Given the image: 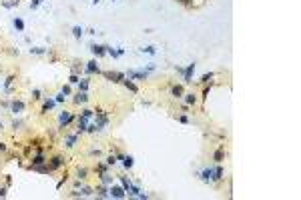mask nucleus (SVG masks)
<instances>
[{
  "mask_svg": "<svg viewBox=\"0 0 301 200\" xmlns=\"http://www.w3.org/2000/svg\"><path fill=\"white\" fill-rule=\"evenodd\" d=\"M74 118H77V116L72 114V112H68V110L60 112V116H58V128H66V126H68V124H70Z\"/></svg>",
  "mask_w": 301,
  "mask_h": 200,
  "instance_id": "f257e3e1",
  "label": "nucleus"
},
{
  "mask_svg": "<svg viewBox=\"0 0 301 200\" xmlns=\"http://www.w3.org/2000/svg\"><path fill=\"white\" fill-rule=\"evenodd\" d=\"M102 76L106 78V80H113V82H123L124 80V74L123 72H113V70H105V72H100Z\"/></svg>",
  "mask_w": 301,
  "mask_h": 200,
  "instance_id": "f03ea898",
  "label": "nucleus"
},
{
  "mask_svg": "<svg viewBox=\"0 0 301 200\" xmlns=\"http://www.w3.org/2000/svg\"><path fill=\"white\" fill-rule=\"evenodd\" d=\"M109 194H110V198H124V196H127V192H124L123 186L110 184V186H109Z\"/></svg>",
  "mask_w": 301,
  "mask_h": 200,
  "instance_id": "7ed1b4c3",
  "label": "nucleus"
},
{
  "mask_svg": "<svg viewBox=\"0 0 301 200\" xmlns=\"http://www.w3.org/2000/svg\"><path fill=\"white\" fill-rule=\"evenodd\" d=\"M64 160H66L64 156H60V154H56V156H52L50 160H48V168H50V170H56V168L64 166Z\"/></svg>",
  "mask_w": 301,
  "mask_h": 200,
  "instance_id": "20e7f679",
  "label": "nucleus"
},
{
  "mask_svg": "<svg viewBox=\"0 0 301 200\" xmlns=\"http://www.w3.org/2000/svg\"><path fill=\"white\" fill-rule=\"evenodd\" d=\"M24 108H26V104H24L22 100H12V102H10V112H12L14 116L22 114V110H24Z\"/></svg>",
  "mask_w": 301,
  "mask_h": 200,
  "instance_id": "39448f33",
  "label": "nucleus"
},
{
  "mask_svg": "<svg viewBox=\"0 0 301 200\" xmlns=\"http://www.w3.org/2000/svg\"><path fill=\"white\" fill-rule=\"evenodd\" d=\"M195 68H197V64L195 62H193V64H189V66L185 68V72H183V82H185V84H191V78H193V72H195Z\"/></svg>",
  "mask_w": 301,
  "mask_h": 200,
  "instance_id": "423d86ee",
  "label": "nucleus"
},
{
  "mask_svg": "<svg viewBox=\"0 0 301 200\" xmlns=\"http://www.w3.org/2000/svg\"><path fill=\"white\" fill-rule=\"evenodd\" d=\"M124 76L131 78V80H145V78H147V72L145 70H129Z\"/></svg>",
  "mask_w": 301,
  "mask_h": 200,
  "instance_id": "0eeeda50",
  "label": "nucleus"
},
{
  "mask_svg": "<svg viewBox=\"0 0 301 200\" xmlns=\"http://www.w3.org/2000/svg\"><path fill=\"white\" fill-rule=\"evenodd\" d=\"M116 160H123V166L127 168V170L134 166V158L131 156V154H129V156H127V154H116Z\"/></svg>",
  "mask_w": 301,
  "mask_h": 200,
  "instance_id": "6e6552de",
  "label": "nucleus"
},
{
  "mask_svg": "<svg viewBox=\"0 0 301 200\" xmlns=\"http://www.w3.org/2000/svg\"><path fill=\"white\" fill-rule=\"evenodd\" d=\"M84 70H86V74H100V68H99V64H96V60H91V62H86L84 64Z\"/></svg>",
  "mask_w": 301,
  "mask_h": 200,
  "instance_id": "1a4fd4ad",
  "label": "nucleus"
},
{
  "mask_svg": "<svg viewBox=\"0 0 301 200\" xmlns=\"http://www.w3.org/2000/svg\"><path fill=\"white\" fill-rule=\"evenodd\" d=\"M86 126H88V120L82 118V116H78L77 118V134L81 136L82 132H86Z\"/></svg>",
  "mask_w": 301,
  "mask_h": 200,
  "instance_id": "9d476101",
  "label": "nucleus"
},
{
  "mask_svg": "<svg viewBox=\"0 0 301 200\" xmlns=\"http://www.w3.org/2000/svg\"><path fill=\"white\" fill-rule=\"evenodd\" d=\"M48 162V158L44 156L42 152H38L36 156H32V162H30V166H40V164H46Z\"/></svg>",
  "mask_w": 301,
  "mask_h": 200,
  "instance_id": "9b49d317",
  "label": "nucleus"
},
{
  "mask_svg": "<svg viewBox=\"0 0 301 200\" xmlns=\"http://www.w3.org/2000/svg\"><path fill=\"white\" fill-rule=\"evenodd\" d=\"M74 104H86L88 102V92H77V96L72 98Z\"/></svg>",
  "mask_w": 301,
  "mask_h": 200,
  "instance_id": "f8f14e48",
  "label": "nucleus"
},
{
  "mask_svg": "<svg viewBox=\"0 0 301 200\" xmlns=\"http://www.w3.org/2000/svg\"><path fill=\"white\" fill-rule=\"evenodd\" d=\"M54 106H56V100H54V98H46V100H44V104H42V110H40V114H46L48 110H52Z\"/></svg>",
  "mask_w": 301,
  "mask_h": 200,
  "instance_id": "ddd939ff",
  "label": "nucleus"
},
{
  "mask_svg": "<svg viewBox=\"0 0 301 200\" xmlns=\"http://www.w3.org/2000/svg\"><path fill=\"white\" fill-rule=\"evenodd\" d=\"M91 52L95 56H102V54H106V48L105 44H91Z\"/></svg>",
  "mask_w": 301,
  "mask_h": 200,
  "instance_id": "4468645a",
  "label": "nucleus"
},
{
  "mask_svg": "<svg viewBox=\"0 0 301 200\" xmlns=\"http://www.w3.org/2000/svg\"><path fill=\"white\" fill-rule=\"evenodd\" d=\"M199 176H201V180H203V182H211V180H213V168H205V170H201Z\"/></svg>",
  "mask_w": 301,
  "mask_h": 200,
  "instance_id": "2eb2a0df",
  "label": "nucleus"
},
{
  "mask_svg": "<svg viewBox=\"0 0 301 200\" xmlns=\"http://www.w3.org/2000/svg\"><path fill=\"white\" fill-rule=\"evenodd\" d=\"M223 174H225L223 166H215V168H213V180H211V182H219V180H223Z\"/></svg>",
  "mask_w": 301,
  "mask_h": 200,
  "instance_id": "dca6fc26",
  "label": "nucleus"
},
{
  "mask_svg": "<svg viewBox=\"0 0 301 200\" xmlns=\"http://www.w3.org/2000/svg\"><path fill=\"white\" fill-rule=\"evenodd\" d=\"M95 192H96V196H99V198H110L109 188H106L105 184H102V186H96V188H95Z\"/></svg>",
  "mask_w": 301,
  "mask_h": 200,
  "instance_id": "f3484780",
  "label": "nucleus"
},
{
  "mask_svg": "<svg viewBox=\"0 0 301 200\" xmlns=\"http://www.w3.org/2000/svg\"><path fill=\"white\" fill-rule=\"evenodd\" d=\"M123 84H124V86H127V88H129V90H131V92H134V94H137V92H139V86L134 84V82H133V80H131V78H127V76H124V80H123Z\"/></svg>",
  "mask_w": 301,
  "mask_h": 200,
  "instance_id": "a211bd4d",
  "label": "nucleus"
},
{
  "mask_svg": "<svg viewBox=\"0 0 301 200\" xmlns=\"http://www.w3.org/2000/svg\"><path fill=\"white\" fill-rule=\"evenodd\" d=\"M223 150H225V148H223V144H221V146L215 150V154H213V158H215V162H217V164H221V162H223V156H225V152H223Z\"/></svg>",
  "mask_w": 301,
  "mask_h": 200,
  "instance_id": "6ab92c4d",
  "label": "nucleus"
},
{
  "mask_svg": "<svg viewBox=\"0 0 301 200\" xmlns=\"http://www.w3.org/2000/svg\"><path fill=\"white\" fill-rule=\"evenodd\" d=\"M77 140H78V134L74 132V134H70V136H68V138L64 140V146H66V148H72L74 144H77Z\"/></svg>",
  "mask_w": 301,
  "mask_h": 200,
  "instance_id": "aec40b11",
  "label": "nucleus"
},
{
  "mask_svg": "<svg viewBox=\"0 0 301 200\" xmlns=\"http://www.w3.org/2000/svg\"><path fill=\"white\" fill-rule=\"evenodd\" d=\"M171 94L175 96V98H183V94H185V92H183V86L181 84L173 86V88H171Z\"/></svg>",
  "mask_w": 301,
  "mask_h": 200,
  "instance_id": "412c9836",
  "label": "nucleus"
},
{
  "mask_svg": "<svg viewBox=\"0 0 301 200\" xmlns=\"http://www.w3.org/2000/svg\"><path fill=\"white\" fill-rule=\"evenodd\" d=\"M99 178H100V182H102L105 186H110V184H113V176H110V174H106V172L99 174Z\"/></svg>",
  "mask_w": 301,
  "mask_h": 200,
  "instance_id": "4be33fe9",
  "label": "nucleus"
},
{
  "mask_svg": "<svg viewBox=\"0 0 301 200\" xmlns=\"http://www.w3.org/2000/svg\"><path fill=\"white\" fill-rule=\"evenodd\" d=\"M213 76H215V72H207V74H203V76H201V84H209L211 80H213Z\"/></svg>",
  "mask_w": 301,
  "mask_h": 200,
  "instance_id": "5701e85b",
  "label": "nucleus"
},
{
  "mask_svg": "<svg viewBox=\"0 0 301 200\" xmlns=\"http://www.w3.org/2000/svg\"><path fill=\"white\" fill-rule=\"evenodd\" d=\"M88 78H84V80H81L78 82V92H88Z\"/></svg>",
  "mask_w": 301,
  "mask_h": 200,
  "instance_id": "b1692460",
  "label": "nucleus"
},
{
  "mask_svg": "<svg viewBox=\"0 0 301 200\" xmlns=\"http://www.w3.org/2000/svg\"><path fill=\"white\" fill-rule=\"evenodd\" d=\"M82 34H84V30H82L81 26H72V36H74V38L81 40V38H82Z\"/></svg>",
  "mask_w": 301,
  "mask_h": 200,
  "instance_id": "393cba45",
  "label": "nucleus"
},
{
  "mask_svg": "<svg viewBox=\"0 0 301 200\" xmlns=\"http://www.w3.org/2000/svg\"><path fill=\"white\" fill-rule=\"evenodd\" d=\"M183 96H185V102H187V104H195V102H197V94H193V92H191V94H183Z\"/></svg>",
  "mask_w": 301,
  "mask_h": 200,
  "instance_id": "a878e982",
  "label": "nucleus"
},
{
  "mask_svg": "<svg viewBox=\"0 0 301 200\" xmlns=\"http://www.w3.org/2000/svg\"><path fill=\"white\" fill-rule=\"evenodd\" d=\"M82 118H86V120H91L92 118V116H95V110H91V108H84V110H82Z\"/></svg>",
  "mask_w": 301,
  "mask_h": 200,
  "instance_id": "bb28decb",
  "label": "nucleus"
},
{
  "mask_svg": "<svg viewBox=\"0 0 301 200\" xmlns=\"http://www.w3.org/2000/svg\"><path fill=\"white\" fill-rule=\"evenodd\" d=\"M109 170V164H106V162H99V164H96V172H99V174H102V172H106Z\"/></svg>",
  "mask_w": 301,
  "mask_h": 200,
  "instance_id": "cd10ccee",
  "label": "nucleus"
},
{
  "mask_svg": "<svg viewBox=\"0 0 301 200\" xmlns=\"http://www.w3.org/2000/svg\"><path fill=\"white\" fill-rule=\"evenodd\" d=\"M20 4V0H8V2H2V6L4 8H14V6Z\"/></svg>",
  "mask_w": 301,
  "mask_h": 200,
  "instance_id": "c85d7f7f",
  "label": "nucleus"
},
{
  "mask_svg": "<svg viewBox=\"0 0 301 200\" xmlns=\"http://www.w3.org/2000/svg\"><path fill=\"white\" fill-rule=\"evenodd\" d=\"M105 48H106V54H110L113 58H119V56H120V54H119V50H115L113 46H105Z\"/></svg>",
  "mask_w": 301,
  "mask_h": 200,
  "instance_id": "c756f323",
  "label": "nucleus"
},
{
  "mask_svg": "<svg viewBox=\"0 0 301 200\" xmlns=\"http://www.w3.org/2000/svg\"><path fill=\"white\" fill-rule=\"evenodd\" d=\"M12 82H14V74H10V76L4 80V88H6V92H10V84H12Z\"/></svg>",
  "mask_w": 301,
  "mask_h": 200,
  "instance_id": "7c9ffc66",
  "label": "nucleus"
},
{
  "mask_svg": "<svg viewBox=\"0 0 301 200\" xmlns=\"http://www.w3.org/2000/svg\"><path fill=\"white\" fill-rule=\"evenodd\" d=\"M14 28L18 30V32H22V30H24V22L20 18H14Z\"/></svg>",
  "mask_w": 301,
  "mask_h": 200,
  "instance_id": "2f4dec72",
  "label": "nucleus"
},
{
  "mask_svg": "<svg viewBox=\"0 0 301 200\" xmlns=\"http://www.w3.org/2000/svg\"><path fill=\"white\" fill-rule=\"evenodd\" d=\"M44 52H46V48H40V46L30 48V54H44Z\"/></svg>",
  "mask_w": 301,
  "mask_h": 200,
  "instance_id": "473e14b6",
  "label": "nucleus"
},
{
  "mask_svg": "<svg viewBox=\"0 0 301 200\" xmlns=\"http://www.w3.org/2000/svg\"><path fill=\"white\" fill-rule=\"evenodd\" d=\"M106 164H109V166H115V164H116V154H110V156H106Z\"/></svg>",
  "mask_w": 301,
  "mask_h": 200,
  "instance_id": "72a5a7b5",
  "label": "nucleus"
},
{
  "mask_svg": "<svg viewBox=\"0 0 301 200\" xmlns=\"http://www.w3.org/2000/svg\"><path fill=\"white\" fill-rule=\"evenodd\" d=\"M77 174H78V180H84V178H86V174H88V170H86V168H78V172H77Z\"/></svg>",
  "mask_w": 301,
  "mask_h": 200,
  "instance_id": "f704fd0d",
  "label": "nucleus"
},
{
  "mask_svg": "<svg viewBox=\"0 0 301 200\" xmlns=\"http://www.w3.org/2000/svg\"><path fill=\"white\" fill-rule=\"evenodd\" d=\"M141 52H147V54H157V50H155V46H143V48H141Z\"/></svg>",
  "mask_w": 301,
  "mask_h": 200,
  "instance_id": "c9c22d12",
  "label": "nucleus"
},
{
  "mask_svg": "<svg viewBox=\"0 0 301 200\" xmlns=\"http://www.w3.org/2000/svg\"><path fill=\"white\" fill-rule=\"evenodd\" d=\"M68 82H70V84H78V82H81V78H78V74H74V72H72L70 78H68Z\"/></svg>",
  "mask_w": 301,
  "mask_h": 200,
  "instance_id": "e433bc0d",
  "label": "nucleus"
},
{
  "mask_svg": "<svg viewBox=\"0 0 301 200\" xmlns=\"http://www.w3.org/2000/svg\"><path fill=\"white\" fill-rule=\"evenodd\" d=\"M40 98H42V96H40V90L38 88H34L32 90V100H40Z\"/></svg>",
  "mask_w": 301,
  "mask_h": 200,
  "instance_id": "4c0bfd02",
  "label": "nucleus"
},
{
  "mask_svg": "<svg viewBox=\"0 0 301 200\" xmlns=\"http://www.w3.org/2000/svg\"><path fill=\"white\" fill-rule=\"evenodd\" d=\"M42 2H44V0H32V2H30V8H32V10H34V8H38Z\"/></svg>",
  "mask_w": 301,
  "mask_h": 200,
  "instance_id": "58836bf2",
  "label": "nucleus"
},
{
  "mask_svg": "<svg viewBox=\"0 0 301 200\" xmlns=\"http://www.w3.org/2000/svg\"><path fill=\"white\" fill-rule=\"evenodd\" d=\"M86 132H91V134H92V132H99V130H96V124H95V122L88 124V126H86Z\"/></svg>",
  "mask_w": 301,
  "mask_h": 200,
  "instance_id": "ea45409f",
  "label": "nucleus"
},
{
  "mask_svg": "<svg viewBox=\"0 0 301 200\" xmlns=\"http://www.w3.org/2000/svg\"><path fill=\"white\" fill-rule=\"evenodd\" d=\"M62 94H64V96H70V86H68V84H64V86H62Z\"/></svg>",
  "mask_w": 301,
  "mask_h": 200,
  "instance_id": "a19ab883",
  "label": "nucleus"
},
{
  "mask_svg": "<svg viewBox=\"0 0 301 200\" xmlns=\"http://www.w3.org/2000/svg\"><path fill=\"white\" fill-rule=\"evenodd\" d=\"M209 92H211V86H205V90H203V96H201V98L207 100V98H209Z\"/></svg>",
  "mask_w": 301,
  "mask_h": 200,
  "instance_id": "79ce46f5",
  "label": "nucleus"
},
{
  "mask_svg": "<svg viewBox=\"0 0 301 200\" xmlns=\"http://www.w3.org/2000/svg\"><path fill=\"white\" fill-rule=\"evenodd\" d=\"M20 126H22V122H20V120H16V118L12 120V128H14V130H18Z\"/></svg>",
  "mask_w": 301,
  "mask_h": 200,
  "instance_id": "37998d69",
  "label": "nucleus"
},
{
  "mask_svg": "<svg viewBox=\"0 0 301 200\" xmlns=\"http://www.w3.org/2000/svg\"><path fill=\"white\" fill-rule=\"evenodd\" d=\"M179 122H181V124H189V116L181 114V116H179Z\"/></svg>",
  "mask_w": 301,
  "mask_h": 200,
  "instance_id": "c03bdc74",
  "label": "nucleus"
},
{
  "mask_svg": "<svg viewBox=\"0 0 301 200\" xmlns=\"http://www.w3.org/2000/svg\"><path fill=\"white\" fill-rule=\"evenodd\" d=\"M6 194H8V188H6V186H2V188H0V198H4Z\"/></svg>",
  "mask_w": 301,
  "mask_h": 200,
  "instance_id": "a18cd8bd",
  "label": "nucleus"
},
{
  "mask_svg": "<svg viewBox=\"0 0 301 200\" xmlns=\"http://www.w3.org/2000/svg\"><path fill=\"white\" fill-rule=\"evenodd\" d=\"M64 98H66V96L60 92V94H56V98H54V100H56V102H64Z\"/></svg>",
  "mask_w": 301,
  "mask_h": 200,
  "instance_id": "49530a36",
  "label": "nucleus"
},
{
  "mask_svg": "<svg viewBox=\"0 0 301 200\" xmlns=\"http://www.w3.org/2000/svg\"><path fill=\"white\" fill-rule=\"evenodd\" d=\"M6 150H8V146L4 142H0V152H6Z\"/></svg>",
  "mask_w": 301,
  "mask_h": 200,
  "instance_id": "de8ad7c7",
  "label": "nucleus"
},
{
  "mask_svg": "<svg viewBox=\"0 0 301 200\" xmlns=\"http://www.w3.org/2000/svg\"><path fill=\"white\" fill-rule=\"evenodd\" d=\"M0 128H2V120H0Z\"/></svg>",
  "mask_w": 301,
  "mask_h": 200,
  "instance_id": "09e8293b",
  "label": "nucleus"
}]
</instances>
